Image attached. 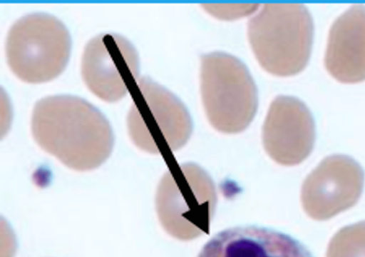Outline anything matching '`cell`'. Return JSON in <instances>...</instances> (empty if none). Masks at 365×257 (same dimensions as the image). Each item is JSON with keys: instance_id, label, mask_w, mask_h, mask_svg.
<instances>
[{"instance_id": "obj_1", "label": "cell", "mask_w": 365, "mask_h": 257, "mask_svg": "<svg viewBox=\"0 0 365 257\" xmlns=\"http://www.w3.org/2000/svg\"><path fill=\"white\" fill-rule=\"evenodd\" d=\"M31 127L39 146L77 171L98 167L113 149L108 121L96 106L78 96L54 95L38 100Z\"/></svg>"}, {"instance_id": "obj_2", "label": "cell", "mask_w": 365, "mask_h": 257, "mask_svg": "<svg viewBox=\"0 0 365 257\" xmlns=\"http://www.w3.org/2000/svg\"><path fill=\"white\" fill-rule=\"evenodd\" d=\"M314 25L301 4H265L248 25L249 41L261 66L270 74L287 76L307 66Z\"/></svg>"}, {"instance_id": "obj_3", "label": "cell", "mask_w": 365, "mask_h": 257, "mask_svg": "<svg viewBox=\"0 0 365 257\" xmlns=\"http://www.w3.org/2000/svg\"><path fill=\"white\" fill-rule=\"evenodd\" d=\"M200 91L207 119L221 132H240L255 116L257 86L245 64L231 54L216 51L202 56Z\"/></svg>"}, {"instance_id": "obj_4", "label": "cell", "mask_w": 365, "mask_h": 257, "mask_svg": "<svg viewBox=\"0 0 365 257\" xmlns=\"http://www.w3.org/2000/svg\"><path fill=\"white\" fill-rule=\"evenodd\" d=\"M71 46L69 32L59 19L45 13H32L19 19L9 29L7 63L24 81H48L66 66Z\"/></svg>"}, {"instance_id": "obj_5", "label": "cell", "mask_w": 365, "mask_h": 257, "mask_svg": "<svg viewBox=\"0 0 365 257\" xmlns=\"http://www.w3.org/2000/svg\"><path fill=\"white\" fill-rule=\"evenodd\" d=\"M81 74L94 94L106 101H116L139 79L138 53L133 44L120 34H98L84 48Z\"/></svg>"}, {"instance_id": "obj_6", "label": "cell", "mask_w": 365, "mask_h": 257, "mask_svg": "<svg viewBox=\"0 0 365 257\" xmlns=\"http://www.w3.org/2000/svg\"><path fill=\"white\" fill-rule=\"evenodd\" d=\"M364 171L349 156H327L306 178L302 201L307 214L317 220L327 219L352 206L364 186Z\"/></svg>"}, {"instance_id": "obj_7", "label": "cell", "mask_w": 365, "mask_h": 257, "mask_svg": "<svg viewBox=\"0 0 365 257\" xmlns=\"http://www.w3.org/2000/svg\"><path fill=\"white\" fill-rule=\"evenodd\" d=\"M314 138L312 115L301 100L279 96L272 101L262 128L263 144L272 158L284 165L297 164L309 156Z\"/></svg>"}, {"instance_id": "obj_8", "label": "cell", "mask_w": 365, "mask_h": 257, "mask_svg": "<svg viewBox=\"0 0 365 257\" xmlns=\"http://www.w3.org/2000/svg\"><path fill=\"white\" fill-rule=\"evenodd\" d=\"M197 257H314L299 241L274 229L242 226L211 238Z\"/></svg>"}, {"instance_id": "obj_9", "label": "cell", "mask_w": 365, "mask_h": 257, "mask_svg": "<svg viewBox=\"0 0 365 257\" xmlns=\"http://www.w3.org/2000/svg\"><path fill=\"white\" fill-rule=\"evenodd\" d=\"M324 64L329 73L341 82L365 80V6H351L333 22Z\"/></svg>"}, {"instance_id": "obj_10", "label": "cell", "mask_w": 365, "mask_h": 257, "mask_svg": "<svg viewBox=\"0 0 365 257\" xmlns=\"http://www.w3.org/2000/svg\"><path fill=\"white\" fill-rule=\"evenodd\" d=\"M138 92L132 95L140 99L153 114L170 147L181 148L192 132V121L183 103L173 93L148 77L137 82Z\"/></svg>"}, {"instance_id": "obj_11", "label": "cell", "mask_w": 365, "mask_h": 257, "mask_svg": "<svg viewBox=\"0 0 365 257\" xmlns=\"http://www.w3.org/2000/svg\"><path fill=\"white\" fill-rule=\"evenodd\" d=\"M202 8L211 15L223 20L249 16L256 11L258 4H203Z\"/></svg>"}]
</instances>
